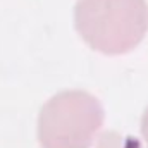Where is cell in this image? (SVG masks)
<instances>
[{
	"instance_id": "cell-1",
	"label": "cell",
	"mask_w": 148,
	"mask_h": 148,
	"mask_svg": "<svg viewBox=\"0 0 148 148\" xmlns=\"http://www.w3.org/2000/svg\"><path fill=\"white\" fill-rule=\"evenodd\" d=\"M77 33L95 50L109 55L133 50L148 29L147 0H77Z\"/></svg>"
},
{
	"instance_id": "cell-2",
	"label": "cell",
	"mask_w": 148,
	"mask_h": 148,
	"mask_svg": "<svg viewBox=\"0 0 148 148\" xmlns=\"http://www.w3.org/2000/svg\"><path fill=\"white\" fill-rule=\"evenodd\" d=\"M103 124L102 103L83 90L53 95L40 112L38 140L43 148H90Z\"/></svg>"
},
{
	"instance_id": "cell-3",
	"label": "cell",
	"mask_w": 148,
	"mask_h": 148,
	"mask_svg": "<svg viewBox=\"0 0 148 148\" xmlns=\"http://www.w3.org/2000/svg\"><path fill=\"white\" fill-rule=\"evenodd\" d=\"M141 133H143V138H145V141L148 145V107L143 114V119H141Z\"/></svg>"
}]
</instances>
